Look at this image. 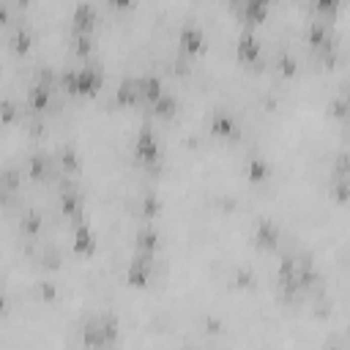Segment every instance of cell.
<instances>
[{"mask_svg":"<svg viewBox=\"0 0 350 350\" xmlns=\"http://www.w3.org/2000/svg\"><path fill=\"white\" fill-rule=\"evenodd\" d=\"M241 11H244L246 19H262V17H266V3H260V0H252V3H244V6H241Z\"/></svg>","mask_w":350,"mask_h":350,"instance_id":"3957f363","label":"cell"},{"mask_svg":"<svg viewBox=\"0 0 350 350\" xmlns=\"http://www.w3.org/2000/svg\"><path fill=\"white\" fill-rule=\"evenodd\" d=\"M93 19H96V11H93V6L79 3L77 11H74V25H77V30H88V28L93 25Z\"/></svg>","mask_w":350,"mask_h":350,"instance_id":"6da1fadb","label":"cell"},{"mask_svg":"<svg viewBox=\"0 0 350 350\" xmlns=\"http://www.w3.org/2000/svg\"><path fill=\"white\" fill-rule=\"evenodd\" d=\"M181 41H184L189 50H194V47H200L203 44V30L200 28H194V25H186L184 33H181Z\"/></svg>","mask_w":350,"mask_h":350,"instance_id":"7a4b0ae2","label":"cell"},{"mask_svg":"<svg viewBox=\"0 0 350 350\" xmlns=\"http://www.w3.org/2000/svg\"><path fill=\"white\" fill-rule=\"evenodd\" d=\"M238 52L241 55H246V58H254L257 55V41H254V36H241V41H238Z\"/></svg>","mask_w":350,"mask_h":350,"instance_id":"277c9868","label":"cell"},{"mask_svg":"<svg viewBox=\"0 0 350 350\" xmlns=\"http://www.w3.org/2000/svg\"><path fill=\"white\" fill-rule=\"evenodd\" d=\"M91 238H93V235H91V230H88V227H82V230L77 233V244H79V246H91Z\"/></svg>","mask_w":350,"mask_h":350,"instance_id":"8992f818","label":"cell"},{"mask_svg":"<svg viewBox=\"0 0 350 350\" xmlns=\"http://www.w3.org/2000/svg\"><path fill=\"white\" fill-rule=\"evenodd\" d=\"M6 17H9V9H6V6H3V3H0V22H3V19H6Z\"/></svg>","mask_w":350,"mask_h":350,"instance_id":"52a82bcc","label":"cell"},{"mask_svg":"<svg viewBox=\"0 0 350 350\" xmlns=\"http://www.w3.org/2000/svg\"><path fill=\"white\" fill-rule=\"evenodd\" d=\"M28 41H30V33H28V28H17V33H14V44L17 47H28Z\"/></svg>","mask_w":350,"mask_h":350,"instance_id":"5b68a950","label":"cell"}]
</instances>
